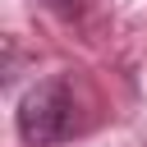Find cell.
<instances>
[{"mask_svg": "<svg viewBox=\"0 0 147 147\" xmlns=\"http://www.w3.org/2000/svg\"><path fill=\"white\" fill-rule=\"evenodd\" d=\"M14 124H18V138L28 147H55V142L74 138L78 133V101H74L69 78L32 83L14 110Z\"/></svg>", "mask_w": 147, "mask_h": 147, "instance_id": "obj_1", "label": "cell"}, {"mask_svg": "<svg viewBox=\"0 0 147 147\" xmlns=\"http://www.w3.org/2000/svg\"><path fill=\"white\" fill-rule=\"evenodd\" d=\"M55 5V14H64V18H78L83 14V0H51Z\"/></svg>", "mask_w": 147, "mask_h": 147, "instance_id": "obj_2", "label": "cell"}]
</instances>
